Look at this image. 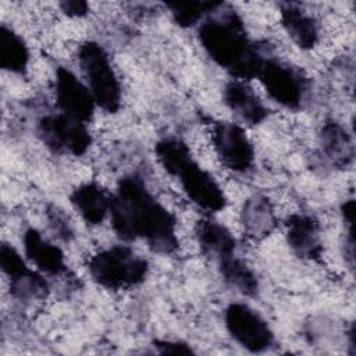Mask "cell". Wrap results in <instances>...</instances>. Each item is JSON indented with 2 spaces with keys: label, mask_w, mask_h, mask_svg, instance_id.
<instances>
[{
  "label": "cell",
  "mask_w": 356,
  "mask_h": 356,
  "mask_svg": "<svg viewBox=\"0 0 356 356\" xmlns=\"http://www.w3.org/2000/svg\"><path fill=\"white\" fill-rule=\"evenodd\" d=\"M111 225L122 241L143 239L149 249L168 254L178 248L177 220L146 188L142 178L120 179L111 195Z\"/></svg>",
  "instance_id": "1"
},
{
  "label": "cell",
  "mask_w": 356,
  "mask_h": 356,
  "mask_svg": "<svg viewBox=\"0 0 356 356\" xmlns=\"http://www.w3.org/2000/svg\"><path fill=\"white\" fill-rule=\"evenodd\" d=\"M197 36L209 57L234 79L248 82L257 78L264 57L246 35L235 11L225 10L221 15L204 21Z\"/></svg>",
  "instance_id": "2"
},
{
  "label": "cell",
  "mask_w": 356,
  "mask_h": 356,
  "mask_svg": "<svg viewBox=\"0 0 356 356\" xmlns=\"http://www.w3.org/2000/svg\"><path fill=\"white\" fill-rule=\"evenodd\" d=\"M88 271L103 288L129 289L146 280L149 263L131 248L115 245L93 254L88 261Z\"/></svg>",
  "instance_id": "3"
},
{
  "label": "cell",
  "mask_w": 356,
  "mask_h": 356,
  "mask_svg": "<svg viewBox=\"0 0 356 356\" xmlns=\"http://www.w3.org/2000/svg\"><path fill=\"white\" fill-rule=\"evenodd\" d=\"M81 70L96 106L117 113L121 106V85L106 50L96 42H85L78 50Z\"/></svg>",
  "instance_id": "4"
},
{
  "label": "cell",
  "mask_w": 356,
  "mask_h": 356,
  "mask_svg": "<svg viewBox=\"0 0 356 356\" xmlns=\"http://www.w3.org/2000/svg\"><path fill=\"white\" fill-rule=\"evenodd\" d=\"M36 131L42 143L58 154L81 156L92 145V136L86 128V122L64 113L42 117Z\"/></svg>",
  "instance_id": "5"
},
{
  "label": "cell",
  "mask_w": 356,
  "mask_h": 356,
  "mask_svg": "<svg viewBox=\"0 0 356 356\" xmlns=\"http://www.w3.org/2000/svg\"><path fill=\"white\" fill-rule=\"evenodd\" d=\"M225 327L229 335L249 352L260 353L274 343V334L267 321L243 303H231L225 309Z\"/></svg>",
  "instance_id": "6"
},
{
  "label": "cell",
  "mask_w": 356,
  "mask_h": 356,
  "mask_svg": "<svg viewBox=\"0 0 356 356\" xmlns=\"http://www.w3.org/2000/svg\"><path fill=\"white\" fill-rule=\"evenodd\" d=\"M257 78L268 96L278 104L296 110L306 96V79L298 70L275 58H264Z\"/></svg>",
  "instance_id": "7"
},
{
  "label": "cell",
  "mask_w": 356,
  "mask_h": 356,
  "mask_svg": "<svg viewBox=\"0 0 356 356\" xmlns=\"http://www.w3.org/2000/svg\"><path fill=\"white\" fill-rule=\"evenodd\" d=\"M211 140L217 157L225 168L234 172H246L253 167L254 149L243 128L238 124L214 122Z\"/></svg>",
  "instance_id": "8"
},
{
  "label": "cell",
  "mask_w": 356,
  "mask_h": 356,
  "mask_svg": "<svg viewBox=\"0 0 356 356\" xmlns=\"http://www.w3.org/2000/svg\"><path fill=\"white\" fill-rule=\"evenodd\" d=\"M0 266L10 278L11 295L19 300H40L49 295L47 281L29 268L22 256L8 243L0 248Z\"/></svg>",
  "instance_id": "9"
},
{
  "label": "cell",
  "mask_w": 356,
  "mask_h": 356,
  "mask_svg": "<svg viewBox=\"0 0 356 356\" xmlns=\"http://www.w3.org/2000/svg\"><path fill=\"white\" fill-rule=\"evenodd\" d=\"M172 177L178 178L182 191L192 203L206 211H220L225 207L227 199L214 177L203 170L193 157L188 160Z\"/></svg>",
  "instance_id": "10"
},
{
  "label": "cell",
  "mask_w": 356,
  "mask_h": 356,
  "mask_svg": "<svg viewBox=\"0 0 356 356\" xmlns=\"http://www.w3.org/2000/svg\"><path fill=\"white\" fill-rule=\"evenodd\" d=\"M56 100L61 113L83 122L92 118L96 106L88 86L64 67L56 71Z\"/></svg>",
  "instance_id": "11"
},
{
  "label": "cell",
  "mask_w": 356,
  "mask_h": 356,
  "mask_svg": "<svg viewBox=\"0 0 356 356\" xmlns=\"http://www.w3.org/2000/svg\"><path fill=\"white\" fill-rule=\"evenodd\" d=\"M286 241L300 259L318 260L323 254L320 224L309 214H292L288 217Z\"/></svg>",
  "instance_id": "12"
},
{
  "label": "cell",
  "mask_w": 356,
  "mask_h": 356,
  "mask_svg": "<svg viewBox=\"0 0 356 356\" xmlns=\"http://www.w3.org/2000/svg\"><path fill=\"white\" fill-rule=\"evenodd\" d=\"M222 99L235 115L250 125L260 124L268 115V108L261 103L246 81H229L224 86Z\"/></svg>",
  "instance_id": "13"
},
{
  "label": "cell",
  "mask_w": 356,
  "mask_h": 356,
  "mask_svg": "<svg viewBox=\"0 0 356 356\" xmlns=\"http://www.w3.org/2000/svg\"><path fill=\"white\" fill-rule=\"evenodd\" d=\"M70 202L86 224L99 225L110 213L111 195L96 182H85L71 192Z\"/></svg>",
  "instance_id": "14"
},
{
  "label": "cell",
  "mask_w": 356,
  "mask_h": 356,
  "mask_svg": "<svg viewBox=\"0 0 356 356\" xmlns=\"http://www.w3.org/2000/svg\"><path fill=\"white\" fill-rule=\"evenodd\" d=\"M241 221L250 239L260 241L268 236L277 225V216L270 199L263 195L248 197L241 210Z\"/></svg>",
  "instance_id": "15"
},
{
  "label": "cell",
  "mask_w": 356,
  "mask_h": 356,
  "mask_svg": "<svg viewBox=\"0 0 356 356\" xmlns=\"http://www.w3.org/2000/svg\"><path fill=\"white\" fill-rule=\"evenodd\" d=\"M24 249L26 257L46 274H61L65 271L63 250L44 239L35 228H28L24 234Z\"/></svg>",
  "instance_id": "16"
},
{
  "label": "cell",
  "mask_w": 356,
  "mask_h": 356,
  "mask_svg": "<svg viewBox=\"0 0 356 356\" xmlns=\"http://www.w3.org/2000/svg\"><path fill=\"white\" fill-rule=\"evenodd\" d=\"M280 18L285 32L298 47L309 50L316 46L318 42L317 24L299 6L293 3H281Z\"/></svg>",
  "instance_id": "17"
},
{
  "label": "cell",
  "mask_w": 356,
  "mask_h": 356,
  "mask_svg": "<svg viewBox=\"0 0 356 356\" xmlns=\"http://www.w3.org/2000/svg\"><path fill=\"white\" fill-rule=\"evenodd\" d=\"M195 235L202 252L217 261L235 253L236 242L232 234L227 227L211 218L197 221Z\"/></svg>",
  "instance_id": "18"
},
{
  "label": "cell",
  "mask_w": 356,
  "mask_h": 356,
  "mask_svg": "<svg viewBox=\"0 0 356 356\" xmlns=\"http://www.w3.org/2000/svg\"><path fill=\"white\" fill-rule=\"evenodd\" d=\"M320 140L325 157L334 167H348L355 156L350 134L337 121L328 120L320 131Z\"/></svg>",
  "instance_id": "19"
},
{
  "label": "cell",
  "mask_w": 356,
  "mask_h": 356,
  "mask_svg": "<svg viewBox=\"0 0 356 356\" xmlns=\"http://www.w3.org/2000/svg\"><path fill=\"white\" fill-rule=\"evenodd\" d=\"M29 49L25 40L6 24L0 28V67L13 74H25Z\"/></svg>",
  "instance_id": "20"
},
{
  "label": "cell",
  "mask_w": 356,
  "mask_h": 356,
  "mask_svg": "<svg viewBox=\"0 0 356 356\" xmlns=\"http://www.w3.org/2000/svg\"><path fill=\"white\" fill-rule=\"evenodd\" d=\"M218 270L222 280L238 292L253 296L259 289V281L252 268L234 254L218 260Z\"/></svg>",
  "instance_id": "21"
},
{
  "label": "cell",
  "mask_w": 356,
  "mask_h": 356,
  "mask_svg": "<svg viewBox=\"0 0 356 356\" xmlns=\"http://www.w3.org/2000/svg\"><path fill=\"white\" fill-rule=\"evenodd\" d=\"M154 153L161 167L170 175H174L188 160L192 159L189 147L182 140L175 138L159 140L154 146Z\"/></svg>",
  "instance_id": "22"
},
{
  "label": "cell",
  "mask_w": 356,
  "mask_h": 356,
  "mask_svg": "<svg viewBox=\"0 0 356 356\" xmlns=\"http://www.w3.org/2000/svg\"><path fill=\"white\" fill-rule=\"evenodd\" d=\"M221 1H170L165 6L171 10V15L182 28L196 25L206 13L216 11Z\"/></svg>",
  "instance_id": "23"
},
{
  "label": "cell",
  "mask_w": 356,
  "mask_h": 356,
  "mask_svg": "<svg viewBox=\"0 0 356 356\" xmlns=\"http://www.w3.org/2000/svg\"><path fill=\"white\" fill-rule=\"evenodd\" d=\"M47 216H49L50 225L58 234V236H61L63 239H68L72 235V229L68 222V218L61 213V210L51 206L47 211Z\"/></svg>",
  "instance_id": "24"
},
{
  "label": "cell",
  "mask_w": 356,
  "mask_h": 356,
  "mask_svg": "<svg viewBox=\"0 0 356 356\" xmlns=\"http://www.w3.org/2000/svg\"><path fill=\"white\" fill-rule=\"evenodd\" d=\"M154 348L160 353H174V355H188L193 353L188 343L179 341H154Z\"/></svg>",
  "instance_id": "25"
},
{
  "label": "cell",
  "mask_w": 356,
  "mask_h": 356,
  "mask_svg": "<svg viewBox=\"0 0 356 356\" xmlns=\"http://www.w3.org/2000/svg\"><path fill=\"white\" fill-rule=\"evenodd\" d=\"M61 11L64 14H67L68 17H74V18H79L88 14L89 11V6L86 1H81V0H67V1H61L60 3Z\"/></svg>",
  "instance_id": "26"
}]
</instances>
